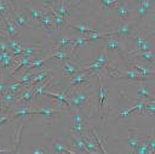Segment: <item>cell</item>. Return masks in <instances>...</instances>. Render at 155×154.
<instances>
[{"label":"cell","instance_id":"6da1fadb","mask_svg":"<svg viewBox=\"0 0 155 154\" xmlns=\"http://www.w3.org/2000/svg\"><path fill=\"white\" fill-rule=\"evenodd\" d=\"M115 72H117L116 75H111L115 79H131V80H137V81H145V80H150V76H145L142 75L140 73L136 72V70H124V69H114Z\"/></svg>","mask_w":155,"mask_h":154},{"label":"cell","instance_id":"7a4b0ae2","mask_svg":"<svg viewBox=\"0 0 155 154\" xmlns=\"http://www.w3.org/2000/svg\"><path fill=\"white\" fill-rule=\"evenodd\" d=\"M98 84H99V112L108 108L109 104V89L104 85L103 76L98 70Z\"/></svg>","mask_w":155,"mask_h":154},{"label":"cell","instance_id":"3957f363","mask_svg":"<svg viewBox=\"0 0 155 154\" xmlns=\"http://www.w3.org/2000/svg\"><path fill=\"white\" fill-rule=\"evenodd\" d=\"M136 132H137V127H130L128 129V136H127L126 143H127V147L130 149V154H136L137 148H138L139 143L142 142L139 136Z\"/></svg>","mask_w":155,"mask_h":154},{"label":"cell","instance_id":"277c9868","mask_svg":"<svg viewBox=\"0 0 155 154\" xmlns=\"http://www.w3.org/2000/svg\"><path fill=\"white\" fill-rule=\"evenodd\" d=\"M88 98H90V93L87 91H85V90H78V91H75L70 96L69 102H70V105L79 108L80 105L86 104L87 101H88Z\"/></svg>","mask_w":155,"mask_h":154},{"label":"cell","instance_id":"5b68a950","mask_svg":"<svg viewBox=\"0 0 155 154\" xmlns=\"http://www.w3.org/2000/svg\"><path fill=\"white\" fill-rule=\"evenodd\" d=\"M85 122H84V118H82V114L80 113L79 108L76 109L75 112V115H74V120H73V125H71V129L70 131L71 132H75L78 135H80V137H84L85 135Z\"/></svg>","mask_w":155,"mask_h":154},{"label":"cell","instance_id":"8992f818","mask_svg":"<svg viewBox=\"0 0 155 154\" xmlns=\"http://www.w3.org/2000/svg\"><path fill=\"white\" fill-rule=\"evenodd\" d=\"M104 50L105 51H116L119 53V56L121 58H124V51H125V49H124L122 44L119 40H116V38H114L111 35L107 36V42H105V49Z\"/></svg>","mask_w":155,"mask_h":154},{"label":"cell","instance_id":"52a82bcc","mask_svg":"<svg viewBox=\"0 0 155 154\" xmlns=\"http://www.w3.org/2000/svg\"><path fill=\"white\" fill-rule=\"evenodd\" d=\"M12 18H13V22L17 24V27L19 28H29V24H28V17L24 15L23 11H18L16 7H12Z\"/></svg>","mask_w":155,"mask_h":154},{"label":"cell","instance_id":"ba28073f","mask_svg":"<svg viewBox=\"0 0 155 154\" xmlns=\"http://www.w3.org/2000/svg\"><path fill=\"white\" fill-rule=\"evenodd\" d=\"M52 74L53 73L51 70H40L39 73H36V74L33 75V79H31L29 86H36V85L44 84L45 81L50 80V78L52 76Z\"/></svg>","mask_w":155,"mask_h":154},{"label":"cell","instance_id":"9c48e42d","mask_svg":"<svg viewBox=\"0 0 155 154\" xmlns=\"http://www.w3.org/2000/svg\"><path fill=\"white\" fill-rule=\"evenodd\" d=\"M92 75L91 70H84V72H79L78 75L73 76L70 80V87H75V86H81L82 84H85L90 76Z\"/></svg>","mask_w":155,"mask_h":154},{"label":"cell","instance_id":"30bf717a","mask_svg":"<svg viewBox=\"0 0 155 154\" xmlns=\"http://www.w3.org/2000/svg\"><path fill=\"white\" fill-rule=\"evenodd\" d=\"M1 21H2V24L5 25V29H6L7 34L11 36V39H17L18 36H21V32L17 29L16 24H15L12 21H10L6 16H5Z\"/></svg>","mask_w":155,"mask_h":154},{"label":"cell","instance_id":"8fae6325","mask_svg":"<svg viewBox=\"0 0 155 154\" xmlns=\"http://www.w3.org/2000/svg\"><path fill=\"white\" fill-rule=\"evenodd\" d=\"M51 148H52V154H75L71 149L65 147L63 143L52 138H51Z\"/></svg>","mask_w":155,"mask_h":154},{"label":"cell","instance_id":"7c38bea8","mask_svg":"<svg viewBox=\"0 0 155 154\" xmlns=\"http://www.w3.org/2000/svg\"><path fill=\"white\" fill-rule=\"evenodd\" d=\"M114 35H117V36H126V38H132V27H131V23L126 22V23L120 24L119 28L114 30Z\"/></svg>","mask_w":155,"mask_h":154},{"label":"cell","instance_id":"4fadbf2b","mask_svg":"<svg viewBox=\"0 0 155 154\" xmlns=\"http://www.w3.org/2000/svg\"><path fill=\"white\" fill-rule=\"evenodd\" d=\"M42 95H46V96H50V97H53L54 99L59 101L61 103H63L64 105L67 107H70V102H69V98L65 93H58V92H53V91H44Z\"/></svg>","mask_w":155,"mask_h":154},{"label":"cell","instance_id":"5bb4252c","mask_svg":"<svg viewBox=\"0 0 155 154\" xmlns=\"http://www.w3.org/2000/svg\"><path fill=\"white\" fill-rule=\"evenodd\" d=\"M115 10L117 11V16H119V18H122V19L128 18L130 15H131V12H132V11H131V7L128 6L127 2L117 4V6L115 7Z\"/></svg>","mask_w":155,"mask_h":154},{"label":"cell","instance_id":"9a60e30c","mask_svg":"<svg viewBox=\"0 0 155 154\" xmlns=\"http://www.w3.org/2000/svg\"><path fill=\"white\" fill-rule=\"evenodd\" d=\"M62 72H63V74L64 75H67V76H73L74 74H76V73H79V68L75 65V64H73L71 62H64L63 64H62Z\"/></svg>","mask_w":155,"mask_h":154},{"label":"cell","instance_id":"2e32d148","mask_svg":"<svg viewBox=\"0 0 155 154\" xmlns=\"http://www.w3.org/2000/svg\"><path fill=\"white\" fill-rule=\"evenodd\" d=\"M71 147H74V148H78V149H80V150L85 152L86 154L90 152V150L86 148V144H85V142H84L82 137H80V136H75V135H71Z\"/></svg>","mask_w":155,"mask_h":154},{"label":"cell","instance_id":"e0dca14e","mask_svg":"<svg viewBox=\"0 0 155 154\" xmlns=\"http://www.w3.org/2000/svg\"><path fill=\"white\" fill-rule=\"evenodd\" d=\"M74 39L75 38H69V36H62L61 39H59V41L57 42V45L53 47V50L54 51H58V50H65V49H68L70 45H71V42L74 41Z\"/></svg>","mask_w":155,"mask_h":154},{"label":"cell","instance_id":"ac0fdd59","mask_svg":"<svg viewBox=\"0 0 155 154\" xmlns=\"http://www.w3.org/2000/svg\"><path fill=\"white\" fill-rule=\"evenodd\" d=\"M39 114H42V115H45L46 118H53L54 115H57V114H61V110H59V109H53V108L34 109V112H33V115H39Z\"/></svg>","mask_w":155,"mask_h":154},{"label":"cell","instance_id":"d6986e66","mask_svg":"<svg viewBox=\"0 0 155 154\" xmlns=\"http://www.w3.org/2000/svg\"><path fill=\"white\" fill-rule=\"evenodd\" d=\"M33 73L31 72H29V70H27L25 73H23L22 75H19L18 78H16V81H18L19 84H22L24 87H29V85H30V81H31V79H33Z\"/></svg>","mask_w":155,"mask_h":154},{"label":"cell","instance_id":"ffe728a7","mask_svg":"<svg viewBox=\"0 0 155 154\" xmlns=\"http://www.w3.org/2000/svg\"><path fill=\"white\" fill-rule=\"evenodd\" d=\"M34 97H35V95H34V86H29L27 90L23 91V93L21 95V97L18 98V101H19V102L28 103V102H30Z\"/></svg>","mask_w":155,"mask_h":154},{"label":"cell","instance_id":"44dd1931","mask_svg":"<svg viewBox=\"0 0 155 154\" xmlns=\"http://www.w3.org/2000/svg\"><path fill=\"white\" fill-rule=\"evenodd\" d=\"M69 27L82 33V34H90V33H94L97 32V29H92L91 27L88 25H85V24H75V23H69Z\"/></svg>","mask_w":155,"mask_h":154},{"label":"cell","instance_id":"7402d4cb","mask_svg":"<svg viewBox=\"0 0 155 154\" xmlns=\"http://www.w3.org/2000/svg\"><path fill=\"white\" fill-rule=\"evenodd\" d=\"M46 7L52 12V17H53V23H54V25H56V28H59V27H62L63 25V23L65 22L64 21V18L62 17V16H59L58 13H57V11L52 7V6H50V5H46Z\"/></svg>","mask_w":155,"mask_h":154},{"label":"cell","instance_id":"603a6c76","mask_svg":"<svg viewBox=\"0 0 155 154\" xmlns=\"http://www.w3.org/2000/svg\"><path fill=\"white\" fill-rule=\"evenodd\" d=\"M137 95L140 97V99H147V101L154 99L153 93H151V91H150V89L148 86H140L138 89V91H137Z\"/></svg>","mask_w":155,"mask_h":154},{"label":"cell","instance_id":"cb8c5ba5","mask_svg":"<svg viewBox=\"0 0 155 154\" xmlns=\"http://www.w3.org/2000/svg\"><path fill=\"white\" fill-rule=\"evenodd\" d=\"M25 10H28L30 17L34 19H40V17L44 15V8H40V7H33V6L25 5Z\"/></svg>","mask_w":155,"mask_h":154},{"label":"cell","instance_id":"d4e9b609","mask_svg":"<svg viewBox=\"0 0 155 154\" xmlns=\"http://www.w3.org/2000/svg\"><path fill=\"white\" fill-rule=\"evenodd\" d=\"M40 51V47L38 45H30V46H23V55L27 57H35V55Z\"/></svg>","mask_w":155,"mask_h":154},{"label":"cell","instance_id":"484cf974","mask_svg":"<svg viewBox=\"0 0 155 154\" xmlns=\"http://www.w3.org/2000/svg\"><path fill=\"white\" fill-rule=\"evenodd\" d=\"M151 5H153L151 0H144V1H142L140 5H139V8H138V15L140 17L142 16H145L151 10Z\"/></svg>","mask_w":155,"mask_h":154},{"label":"cell","instance_id":"4316f807","mask_svg":"<svg viewBox=\"0 0 155 154\" xmlns=\"http://www.w3.org/2000/svg\"><path fill=\"white\" fill-rule=\"evenodd\" d=\"M71 53L69 52V51H64V50H58V51H54L52 55H50V56H47L50 59L51 58H59V59H69V58H71Z\"/></svg>","mask_w":155,"mask_h":154},{"label":"cell","instance_id":"83f0119b","mask_svg":"<svg viewBox=\"0 0 155 154\" xmlns=\"http://www.w3.org/2000/svg\"><path fill=\"white\" fill-rule=\"evenodd\" d=\"M136 56L144 62H150L151 64H154V53L151 50L144 51V52H138V53H136Z\"/></svg>","mask_w":155,"mask_h":154},{"label":"cell","instance_id":"f1b7e54d","mask_svg":"<svg viewBox=\"0 0 155 154\" xmlns=\"http://www.w3.org/2000/svg\"><path fill=\"white\" fill-rule=\"evenodd\" d=\"M24 90V86L22 85V84H19L18 81H15V82H12L11 85H8L7 87H6V91H8V92H11V93H13V95H18L21 91H23Z\"/></svg>","mask_w":155,"mask_h":154},{"label":"cell","instance_id":"f546056e","mask_svg":"<svg viewBox=\"0 0 155 154\" xmlns=\"http://www.w3.org/2000/svg\"><path fill=\"white\" fill-rule=\"evenodd\" d=\"M33 112L34 109H29L28 107H22L19 110H17L16 113L12 114V119H17V118H21V116H28V115H33Z\"/></svg>","mask_w":155,"mask_h":154},{"label":"cell","instance_id":"4dcf8cb0","mask_svg":"<svg viewBox=\"0 0 155 154\" xmlns=\"http://www.w3.org/2000/svg\"><path fill=\"white\" fill-rule=\"evenodd\" d=\"M40 24L42 25V27H45V28H51L52 25H53V17L51 16V15H47V13H45V15H42L41 17H40Z\"/></svg>","mask_w":155,"mask_h":154},{"label":"cell","instance_id":"1f68e13d","mask_svg":"<svg viewBox=\"0 0 155 154\" xmlns=\"http://www.w3.org/2000/svg\"><path fill=\"white\" fill-rule=\"evenodd\" d=\"M134 113H137V108L132 105V107H130V108L121 109V110L117 113V118H128V116H132Z\"/></svg>","mask_w":155,"mask_h":154},{"label":"cell","instance_id":"d6a6232c","mask_svg":"<svg viewBox=\"0 0 155 154\" xmlns=\"http://www.w3.org/2000/svg\"><path fill=\"white\" fill-rule=\"evenodd\" d=\"M17 98H16V95H13V93H11V92H8V91H5L4 93H2V97H1V101H2V103L4 104H11L12 102H15Z\"/></svg>","mask_w":155,"mask_h":154},{"label":"cell","instance_id":"836d02e7","mask_svg":"<svg viewBox=\"0 0 155 154\" xmlns=\"http://www.w3.org/2000/svg\"><path fill=\"white\" fill-rule=\"evenodd\" d=\"M56 11H57V13H58L59 16H62V17L64 18V21H68V7H67L64 0L61 1V5H59V7H58Z\"/></svg>","mask_w":155,"mask_h":154},{"label":"cell","instance_id":"e575fe53","mask_svg":"<svg viewBox=\"0 0 155 154\" xmlns=\"http://www.w3.org/2000/svg\"><path fill=\"white\" fill-rule=\"evenodd\" d=\"M48 59H50L48 57H45V58H41V59H34V61L30 62V64H29L27 68H28L29 72H30L31 69H34V68H40V67H41L46 61H48Z\"/></svg>","mask_w":155,"mask_h":154},{"label":"cell","instance_id":"d590c367","mask_svg":"<svg viewBox=\"0 0 155 154\" xmlns=\"http://www.w3.org/2000/svg\"><path fill=\"white\" fill-rule=\"evenodd\" d=\"M99 2L103 5V7L113 10L117 6V4H120V0H99Z\"/></svg>","mask_w":155,"mask_h":154},{"label":"cell","instance_id":"8d00e7d4","mask_svg":"<svg viewBox=\"0 0 155 154\" xmlns=\"http://www.w3.org/2000/svg\"><path fill=\"white\" fill-rule=\"evenodd\" d=\"M145 112L149 113L150 115H154L155 112V104H154V99H149V103L145 102Z\"/></svg>","mask_w":155,"mask_h":154},{"label":"cell","instance_id":"74e56055","mask_svg":"<svg viewBox=\"0 0 155 154\" xmlns=\"http://www.w3.org/2000/svg\"><path fill=\"white\" fill-rule=\"evenodd\" d=\"M7 13V6L5 5L4 0H0V18L2 19Z\"/></svg>","mask_w":155,"mask_h":154},{"label":"cell","instance_id":"f35d334b","mask_svg":"<svg viewBox=\"0 0 155 154\" xmlns=\"http://www.w3.org/2000/svg\"><path fill=\"white\" fill-rule=\"evenodd\" d=\"M6 87H7V85L5 84V81L2 79H0V93H4L6 91Z\"/></svg>","mask_w":155,"mask_h":154},{"label":"cell","instance_id":"ab89813d","mask_svg":"<svg viewBox=\"0 0 155 154\" xmlns=\"http://www.w3.org/2000/svg\"><path fill=\"white\" fill-rule=\"evenodd\" d=\"M8 115H0V126H2L4 124H6L8 121Z\"/></svg>","mask_w":155,"mask_h":154},{"label":"cell","instance_id":"60d3db41","mask_svg":"<svg viewBox=\"0 0 155 154\" xmlns=\"http://www.w3.org/2000/svg\"><path fill=\"white\" fill-rule=\"evenodd\" d=\"M0 154H12V149H7V148H0Z\"/></svg>","mask_w":155,"mask_h":154},{"label":"cell","instance_id":"b9f144b4","mask_svg":"<svg viewBox=\"0 0 155 154\" xmlns=\"http://www.w3.org/2000/svg\"><path fill=\"white\" fill-rule=\"evenodd\" d=\"M31 154H46V153H45L42 149H40V148H34Z\"/></svg>","mask_w":155,"mask_h":154},{"label":"cell","instance_id":"7bdbcfd3","mask_svg":"<svg viewBox=\"0 0 155 154\" xmlns=\"http://www.w3.org/2000/svg\"><path fill=\"white\" fill-rule=\"evenodd\" d=\"M4 109H5V104L2 103V101H0V113H1Z\"/></svg>","mask_w":155,"mask_h":154},{"label":"cell","instance_id":"ee69618b","mask_svg":"<svg viewBox=\"0 0 155 154\" xmlns=\"http://www.w3.org/2000/svg\"><path fill=\"white\" fill-rule=\"evenodd\" d=\"M39 1H41V2H44L46 5H50V2H51V0H39Z\"/></svg>","mask_w":155,"mask_h":154},{"label":"cell","instance_id":"f6af8a7d","mask_svg":"<svg viewBox=\"0 0 155 154\" xmlns=\"http://www.w3.org/2000/svg\"><path fill=\"white\" fill-rule=\"evenodd\" d=\"M82 1H85V0H78V1L75 2V5H74V6H78V5H79L80 2H82Z\"/></svg>","mask_w":155,"mask_h":154},{"label":"cell","instance_id":"bcb514c9","mask_svg":"<svg viewBox=\"0 0 155 154\" xmlns=\"http://www.w3.org/2000/svg\"><path fill=\"white\" fill-rule=\"evenodd\" d=\"M87 154H102V153H99V152H88Z\"/></svg>","mask_w":155,"mask_h":154},{"label":"cell","instance_id":"7dc6e473","mask_svg":"<svg viewBox=\"0 0 155 154\" xmlns=\"http://www.w3.org/2000/svg\"><path fill=\"white\" fill-rule=\"evenodd\" d=\"M1 28H2V21H0V29H1ZM1 36H2V33L0 32V38H1Z\"/></svg>","mask_w":155,"mask_h":154},{"label":"cell","instance_id":"c3c4849f","mask_svg":"<svg viewBox=\"0 0 155 154\" xmlns=\"http://www.w3.org/2000/svg\"><path fill=\"white\" fill-rule=\"evenodd\" d=\"M8 1L11 2V6H12V7H16V5H15V2H13V0H8Z\"/></svg>","mask_w":155,"mask_h":154},{"label":"cell","instance_id":"681fc988","mask_svg":"<svg viewBox=\"0 0 155 154\" xmlns=\"http://www.w3.org/2000/svg\"><path fill=\"white\" fill-rule=\"evenodd\" d=\"M1 62H2V56H1V52H0V64H1Z\"/></svg>","mask_w":155,"mask_h":154},{"label":"cell","instance_id":"f907efd6","mask_svg":"<svg viewBox=\"0 0 155 154\" xmlns=\"http://www.w3.org/2000/svg\"><path fill=\"white\" fill-rule=\"evenodd\" d=\"M134 1H138V2H142V1H144V0H134Z\"/></svg>","mask_w":155,"mask_h":154},{"label":"cell","instance_id":"816d5d0a","mask_svg":"<svg viewBox=\"0 0 155 154\" xmlns=\"http://www.w3.org/2000/svg\"><path fill=\"white\" fill-rule=\"evenodd\" d=\"M51 1H58V0H51ZM59 1H62V0H59Z\"/></svg>","mask_w":155,"mask_h":154}]
</instances>
